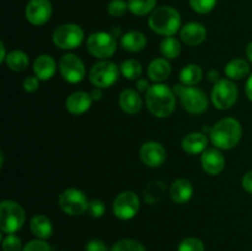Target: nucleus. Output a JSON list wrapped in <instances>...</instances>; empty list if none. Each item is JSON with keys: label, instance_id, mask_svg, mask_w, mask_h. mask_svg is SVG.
I'll return each instance as SVG.
<instances>
[{"label": "nucleus", "instance_id": "obj_1", "mask_svg": "<svg viewBox=\"0 0 252 251\" xmlns=\"http://www.w3.org/2000/svg\"><path fill=\"white\" fill-rule=\"evenodd\" d=\"M145 103L153 116L166 118L174 112L176 98L171 89L165 84L152 85L145 93Z\"/></svg>", "mask_w": 252, "mask_h": 251}, {"label": "nucleus", "instance_id": "obj_2", "mask_svg": "<svg viewBox=\"0 0 252 251\" xmlns=\"http://www.w3.org/2000/svg\"><path fill=\"white\" fill-rule=\"evenodd\" d=\"M243 134V128L235 118L226 117L212 127L209 137L218 149H233L239 144Z\"/></svg>", "mask_w": 252, "mask_h": 251}, {"label": "nucleus", "instance_id": "obj_3", "mask_svg": "<svg viewBox=\"0 0 252 251\" xmlns=\"http://www.w3.org/2000/svg\"><path fill=\"white\" fill-rule=\"evenodd\" d=\"M149 27L161 36H174L181 27V15L172 6L157 7L149 16Z\"/></svg>", "mask_w": 252, "mask_h": 251}, {"label": "nucleus", "instance_id": "obj_4", "mask_svg": "<svg viewBox=\"0 0 252 251\" xmlns=\"http://www.w3.org/2000/svg\"><path fill=\"white\" fill-rule=\"evenodd\" d=\"M25 211L14 201H2L0 203V228L5 234H14L25 223Z\"/></svg>", "mask_w": 252, "mask_h": 251}, {"label": "nucleus", "instance_id": "obj_5", "mask_svg": "<svg viewBox=\"0 0 252 251\" xmlns=\"http://www.w3.org/2000/svg\"><path fill=\"white\" fill-rule=\"evenodd\" d=\"M175 93L180 96L185 110L193 115L203 113L208 107V98L206 94L197 88L184 85H175Z\"/></svg>", "mask_w": 252, "mask_h": 251}, {"label": "nucleus", "instance_id": "obj_6", "mask_svg": "<svg viewBox=\"0 0 252 251\" xmlns=\"http://www.w3.org/2000/svg\"><path fill=\"white\" fill-rule=\"evenodd\" d=\"M86 48L89 53L93 54L95 58L107 59L115 54L117 48V41L115 34L110 32H95L90 34L86 42Z\"/></svg>", "mask_w": 252, "mask_h": 251}, {"label": "nucleus", "instance_id": "obj_7", "mask_svg": "<svg viewBox=\"0 0 252 251\" xmlns=\"http://www.w3.org/2000/svg\"><path fill=\"white\" fill-rule=\"evenodd\" d=\"M120 76V69L113 62L101 61L96 63L90 70V81L98 89L112 86Z\"/></svg>", "mask_w": 252, "mask_h": 251}, {"label": "nucleus", "instance_id": "obj_8", "mask_svg": "<svg viewBox=\"0 0 252 251\" xmlns=\"http://www.w3.org/2000/svg\"><path fill=\"white\" fill-rule=\"evenodd\" d=\"M238 100V88L230 79H219L212 91V101L218 110L233 107Z\"/></svg>", "mask_w": 252, "mask_h": 251}, {"label": "nucleus", "instance_id": "obj_9", "mask_svg": "<svg viewBox=\"0 0 252 251\" xmlns=\"http://www.w3.org/2000/svg\"><path fill=\"white\" fill-rule=\"evenodd\" d=\"M84 39V31L75 24H64L53 32V42L58 48L75 49Z\"/></svg>", "mask_w": 252, "mask_h": 251}, {"label": "nucleus", "instance_id": "obj_10", "mask_svg": "<svg viewBox=\"0 0 252 251\" xmlns=\"http://www.w3.org/2000/svg\"><path fill=\"white\" fill-rule=\"evenodd\" d=\"M59 207L69 216H80L88 211L89 202L84 192L76 188H68L59 196Z\"/></svg>", "mask_w": 252, "mask_h": 251}, {"label": "nucleus", "instance_id": "obj_11", "mask_svg": "<svg viewBox=\"0 0 252 251\" xmlns=\"http://www.w3.org/2000/svg\"><path fill=\"white\" fill-rule=\"evenodd\" d=\"M139 211V198L132 191H125L116 197L113 202V213L122 220L134 218Z\"/></svg>", "mask_w": 252, "mask_h": 251}, {"label": "nucleus", "instance_id": "obj_12", "mask_svg": "<svg viewBox=\"0 0 252 251\" xmlns=\"http://www.w3.org/2000/svg\"><path fill=\"white\" fill-rule=\"evenodd\" d=\"M59 70H61L62 76L64 80L68 83L76 84L81 81L85 76V65L83 61L75 54H65L59 61Z\"/></svg>", "mask_w": 252, "mask_h": 251}, {"label": "nucleus", "instance_id": "obj_13", "mask_svg": "<svg viewBox=\"0 0 252 251\" xmlns=\"http://www.w3.org/2000/svg\"><path fill=\"white\" fill-rule=\"evenodd\" d=\"M52 2L49 0H30L26 5L25 15L30 24L42 26L49 21L52 16Z\"/></svg>", "mask_w": 252, "mask_h": 251}, {"label": "nucleus", "instance_id": "obj_14", "mask_svg": "<svg viewBox=\"0 0 252 251\" xmlns=\"http://www.w3.org/2000/svg\"><path fill=\"white\" fill-rule=\"evenodd\" d=\"M140 159L147 166L159 167L166 160V150L158 142H145L140 148Z\"/></svg>", "mask_w": 252, "mask_h": 251}, {"label": "nucleus", "instance_id": "obj_15", "mask_svg": "<svg viewBox=\"0 0 252 251\" xmlns=\"http://www.w3.org/2000/svg\"><path fill=\"white\" fill-rule=\"evenodd\" d=\"M201 164L204 171L207 174L218 175L225 167V157L218 150V148H207L203 153H202Z\"/></svg>", "mask_w": 252, "mask_h": 251}, {"label": "nucleus", "instance_id": "obj_16", "mask_svg": "<svg viewBox=\"0 0 252 251\" xmlns=\"http://www.w3.org/2000/svg\"><path fill=\"white\" fill-rule=\"evenodd\" d=\"M180 37L187 46H198L206 39L207 30L199 22H189L180 31Z\"/></svg>", "mask_w": 252, "mask_h": 251}, {"label": "nucleus", "instance_id": "obj_17", "mask_svg": "<svg viewBox=\"0 0 252 251\" xmlns=\"http://www.w3.org/2000/svg\"><path fill=\"white\" fill-rule=\"evenodd\" d=\"M91 101L93 98H91L90 94L85 93V91H76L66 98L65 107L71 115L79 116L85 113L90 108Z\"/></svg>", "mask_w": 252, "mask_h": 251}, {"label": "nucleus", "instance_id": "obj_18", "mask_svg": "<svg viewBox=\"0 0 252 251\" xmlns=\"http://www.w3.org/2000/svg\"><path fill=\"white\" fill-rule=\"evenodd\" d=\"M193 194V186L186 179H179L170 186V197L177 204H184L191 199Z\"/></svg>", "mask_w": 252, "mask_h": 251}, {"label": "nucleus", "instance_id": "obj_19", "mask_svg": "<svg viewBox=\"0 0 252 251\" xmlns=\"http://www.w3.org/2000/svg\"><path fill=\"white\" fill-rule=\"evenodd\" d=\"M120 107L128 115H135L142 110L143 101L139 94L132 89H126L120 95Z\"/></svg>", "mask_w": 252, "mask_h": 251}, {"label": "nucleus", "instance_id": "obj_20", "mask_svg": "<svg viewBox=\"0 0 252 251\" xmlns=\"http://www.w3.org/2000/svg\"><path fill=\"white\" fill-rule=\"evenodd\" d=\"M56 61L48 54H42L37 57L33 63V71L36 74V78H38L39 80H49L56 74Z\"/></svg>", "mask_w": 252, "mask_h": 251}, {"label": "nucleus", "instance_id": "obj_21", "mask_svg": "<svg viewBox=\"0 0 252 251\" xmlns=\"http://www.w3.org/2000/svg\"><path fill=\"white\" fill-rule=\"evenodd\" d=\"M207 145H208V139L204 135V133H189V134H187L182 139V148H184V150L192 155L203 153L207 149Z\"/></svg>", "mask_w": 252, "mask_h": 251}, {"label": "nucleus", "instance_id": "obj_22", "mask_svg": "<svg viewBox=\"0 0 252 251\" xmlns=\"http://www.w3.org/2000/svg\"><path fill=\"white\" fill-rule=\"evenodd\" d=\"M30 229L36 238L42 239V240L51 238L52 233H53L52 221L49 220L48 217L43 216V214H37L31 219Z\"/></svg>", "mask_w": 252, "mask_h": 251}, {"label": "nucleus", "instance_id": "obj_23", "mask_svg": "<svg viewBox=\"0 0 252 251\" xmlns=\"http://www.w3.org/2000/svg\"><path fill=\"white\" fill-rule=\"evenodd\" d=\"M121 46L125 51L132 52H140L147 46V38L144 34L139 31H129L125 33L121 38Z\"/></svg>", "mask_w": 252, "mask_h": 251}, {"label": "nucleus", "instance_id": "obj_24", "mask_svg": "<svg viewBox=\"0 0 252 251\" xmlns=\"http://www.w3.org/2000/svg\"><path fill=\"white\" fill-rule=\"evenodd\" d=\"M170 74H171V65L167 62V59L157 58L148 66V75L155 83L166 80Z\"/></svg>", "mask_w": 252, "mask_h": 251}, {"label": "nucleus", "instance_id": "obj_25", "mask_svg": "<svg viewBox=\"0 0 252 251\" xmlns=\"http://www.w3.org/2000/svg\"><path fill=\"white\" fill-rule=\"evenodd\" d=\"M250 71V64L241 58H235L225 65V74L231 80H241L248 76Z\"/></svg>", "mask_w": 252, "mask_h": 251}, {"label": "nucleus", "instance_id": "obj_26", "mask_svg": "<svg viewBox=\"0 0 252 251\" xmlns=\"http://www.w3.org/2000/svg\"><path fill=\"white\" fill-rule=\"evenodd\" d=\"M203 71L197 64H189L180 73V80L185 86H193L201 81Z\"/></svg>", "mask_w": 252, "mask_h": 251}, {"label": "nucleus", "instance_id": "obj_27", "mask_svg": "<svg viewBox=\"0 0 252 251\" xmlns=\"http://www.w3.org/2000/svg\"><path fill=\"white\" fill-rule=\"evenodd\" d=\"M160 52L166 59H175L181 53V44L175 37H165L160 43Z\"/></svg>", "mask_w": 252, "mask_h": 251}, {"label": "nucleus", "instance_id": "obj_28", "mask_svg": "<svg viewBox=\"0 0 252 251\" xmlns=\"http://www.w3.org/2000/svg\"><path fill=\"white\" fill-rule=\"evenodd\" d=\"M5 62H6V65L11 70L22 71L29 65V57L22 51H12L7 54Z\"/></svg>", "mask_w": 252, "mask_h": 251}, {"label": "nucleus", "instance_id": "obj_29", "mask_svg": "<svg viewBox=\"0 0 252 251\" xmlns=\"http://www.w3.org/2000/svg\"><path fill=\"white\" fill-rule=\"evenodd\" d=\"M157 0H128L129 11L135 16H145L155 10Z\"/></svg>", "mask_w": 252, "mask_h": 251}, {"label": "nucleus", "instance_id": "obj_30", "mask_svg": "<svg viewBox=\"0 0 252 251\" xmlns=\"http://www.w3.org/2000/svg\"><path fill=\"white\" fill-rule=\"evenodd\" d=\"M121 73L126 79L134 80L142 75V64L135 59H128L121 64Z\"/></svg>", "mask_w": 252, "mask_h": 251}, {"label": "nucleus", "instance_id": "obj_31", "mask_svg": "<svg viewBox=\"0 0 252 251\" xmlns=\"http://www.w3.org/2000/svg\"><path fill=\"white\" fill-rule=\"evenodd\" d=\"M165 191V185L160 181H154L147 186L144 191L145 202L150 204H154L155 202L159 201L162 197Z\"/></svg>", "mask_w": 252, "mask_h": 251}, {"label": "nucleus", "instance_id": "obj_32", "mask_svg": "<svg viewBox=\"0 0 252 251\" xmlns=\"http://www.w3.org/2000/svg\"><path fill=\"white\" fill-rule=\"evenodd\" d=\"M111 251H147L144 246L133 239H122L112 246Z\"/></svg>", "mask_w": 252, "mask_h": 251}, {"label": "nucleus", "instance_id": "obj_33", "mask_svg": "<svg viewBox=\"0 0 252 251\" xmlns=\"http://www.w3.org/2000/svg\"><path fill=\"white\" fill-rule=\"evenodd\" d=\"M218 0H189L192 10L198 14H208L216 7Z\"/></svg>", "mask_w": 252, "mask_h": 251}, {"label": "nucleus", "instance_id": "obj_34", "mask_svg": "<svg viewBox=\"0 0 252 251\" xmlns=\"http://www.w3.org/2000/svg\"><path fill=\"white\" fill-rule=\"evenodd\" d=\"M108 14L113 17H121L129 10L128 7V1L126 0H111L108 2Z\"/></svg>", "mask_w": 252, "mask_h": 251}, {"label": "nucleus", "instance_id": "obj_35", "mask_svg": "<svg viewBox=\"0 0 252 251\" xmlns=\"http://www.w3.org/2000/svg\"><path fill=\"white\" fill-rule=\"evenodd\" d=\"M177 251H204V244L198 238H187L180 243Z\"/></svg>", "mask_w": 252, "mask_h": 251}, {"label": "nucleus", "instance_id": "obj_36", "mask_svg": "<svg viewBox=\"0 0 252 251\" xmlns=\"http://www.w3.org/2000/svg\"><path fill=\"white\" fill-rule=\"evenodd\" d=\"M2 251H22V244L19 236L14 234H7L2 240Z\"/></svg>", "mask_w": 252, "mask_h": 251}, {"label": "nucleus", "instance_id": "obj_37", "mask_svg": "<svg viewBox=\"0 0 252 251\" xmlns=\"http://www.w3.org/2000/svg\"><path fill=\"white\" fill-rule=\"evenodd\" d=\"M88 212L94 218H100V217H102L105 214L106 207L103 204V202L100 201V199H93V201L89 202Z\"/></svg>", "mask_w": 252, "mask_h": 251}, {"label": "nucleus", "instance_id": "obj_38", "mask_svg": "<svg viewBox=\"0 0 252 251\" xmlns=\"http://www.w3.org/2000/svg\"><path fill=\"white\" fill-rule=\"evenodd\" d=\"M22 251H52L49 244L42 239H36V240H31L25 245Z\"/></svg>", "mask_w": 252, "mask_h": 251}, {"label": "nucleus", "instance_id": "obj_39", "mask_svg": "<svg viewBox=\"0 0 252 251\" xmlns=\"http://www.w3.org/2000/svg\"><path fill=\"white\" fill-rule=\"evenodd\" d=\"M85 251H108L107 246L103 241L98 240V239H94L86 244Z\"/></svg>", "mask_w": 252, "mask_h": 251}, {"label": "nucleus", "instance_id": "obj_40", "mask_svg": "<svg viewBox=\"0 0 252 251\" xmlns=\"http://www.w3.org/2000/svg\"><path fill=\"white\" fill-rule=\"evenodd\" d=\"M38 80L39 79L34 78V76H27L24 80L22 86H24V89L27 93H34L38 89Z\"/></svg>", "mask_w": 252, "mask_h": 251}, {"label": "nucleus", "instance_id": "obj_41", "mask_svg": "<svg viewBox=\"0 0 252 251\" xmlns=\"http://www.w3.org/2000/svg\"><path fill=\"white\" fill-rule=\"evenodd\" d=\"M241 184H243L244 189L252 194V170L251 171L246 172L245 176L243 177V182H241Z\"/></svg>", "mask_w": 252, "mask_h": 251}, {"label": "nucleus", "instance_id": "obj_42", "mask_svg": "<svg viewBox=\"0 0 252 251\" xmlns=\"http://www.w3.org/2000/svg\"><path fill=\"white\" fill-rule=\"evenodd\" d=\"M135 86H137L138 91H145V93H147L148 89L150 88V85H149V83H148V80H145V79H142V78L138 79L137 83H135Z\"/></svg>", "mask_w": 252, "mask_h": 251}, {"label": "nucleus", "instance_id": "obj_43", "mask_svg": "<svg viewBox=\"0 0 252 251\" xmlns=\"http://www.w3.org/2000/svg\"><path fill=\"white\" fill-rule=\"evenodd\" d=\"M245 91H246V95H248L249 100L252 101V73H251V75L249 76L248 81H246Z\"/></svg>", "mask_w": 252, "mask_h": 251}, {"label": "nucleus", "instance_id": "obj_44", "mask_svg": "<svg viewBox=\"0 0 252 251\" xmlns=\"http://www.w3.org/2000/svg\"><path fill=\"white\" fill-rule=\"evenodd\" d=\"M90 96H91V98H93V100L97 101V100H100L101 97H102V91H101L98 88H96V89H94L93 91H91Z\"/></svg>", "mask_w": 252, "mask_h": 251}, {"label": "nucleus", "instance_id": "obj_45", "mask_svg": "<svg viewBox=\"0 0 252 251\" xmlns=\"http://www.w3.org/2000/svg\"><path fill=\"white\" fill-rule=\"evenodd\" d=\"M208 78H209V80L212 81V83H214L216 84L217 81L219 80V74H218V71L217 70H211L208 73Z\"/></svg>", "mask_w": 252, "mask_h": 251}, {"label": "nucleus", "instance_id": "obj_46", "mask_svg": "<svg viewBox=\"0 0 252 251\" xmlns=\"http://www.w3.org/2000/svg\"><path fill=\"white\" fill-rule=\"evenodd\" d=\"M246 57H248L249 61L252 63V42L248 44V47H246Z\"/></svg>", "mask_w": 252, "mask_h": 251}, {"label": "nucleus", "instance_id": "obj_47", "mask_svg": "<svg viewBox=\"0 0 252 251\" xmlns=\"http://www.w3.org/2000/svg\"><path fill=\"white\" fill-rule=\"evenodd\" d=\"M0 49H1V57H0V63H2V62L5 61V59H6V53H5V46H4V43H0Z\"/></svg>", "mask_w": 252, "mask_h": 251}, {"label": "nucleus", "instance_id": "obj_48", "mask_svg": "<svg viewBox=\"0 0 252 251\" xmlns=\"http://www.w3.org/2000/svg\"><path fill=\"white\" fill-rule=\"evenodd\" d=\"M63 251H64V250H63Z\"/></svg>", "mask_w": 252, "mask_h": 251}]
</instances>
